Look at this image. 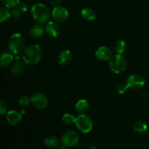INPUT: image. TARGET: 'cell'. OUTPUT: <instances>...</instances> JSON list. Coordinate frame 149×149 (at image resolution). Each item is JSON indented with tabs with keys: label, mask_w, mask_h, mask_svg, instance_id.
Returning a JSON list of instances; mask_svg holds the SVG:
<instances>
[{
	"label": "cell",
	"mask_w": 149,
	"mask_h": 149,
	"mask_svg": "<svg viewBox=\"0 0 149 149\" xmlns=\"http://www.w3.org/2000/svg\"><path fill=\"white\" fill-rule=\"evenodd\" d=\"M43 56V49L40 45L33 44L28 46L22 53V59L24 63L29 65L38 63Z\"/></svg>",
	"instance_id": "cell-1"
},
{
	"label": "cell",
	"mask_w": 149,
	"mask_h": 149,
	"mask_svg": "<svg viewBox=\"0 0 149 149\" xmlns=\"http://www.w3.org/2000/svg\"><path fill=\"white\" fill-rule=\"evenodd\" d=\"M31 15L33 18L38 23H46L47 22L49 21L52 13L50 10L47 5L41 3H37L32 6L31 10Z\"/></svg>",
	"instance_id": "cell-2"
},
{
	"label": "cell",
	"mask_w": 149,
	"mask_h": 149,
	"mask_svg": "<svg viewBox=\"0 0 149 149\" xmlns=\"http://www.w3.org/2000/svg\"><path fill=\"white\" fill-rule=\"evenodd\" d=\"M8 47L10 52L19 54L23 52L25 49V39L20 33H15L10 36L8 43Z\"/></svg>",
	"instance_id": "cell-3"
},
{
	"label": "cell",
	"mask_w": 149,
	"mask_h": 149,
	"mask_svg": "<svg viewBox=\"0 0 149 149\" xmlns=\"http://www.w3.org/2000/svg\"><path fill=\"white\" fill-rule=\"evenodd\" d=\"M109 68L113 73L116 74H121L124 72L126 70L127 66V60L122 55H113L109 60Z\"/></svg>",
	"instance_id": "cell-4"
},
{
	"label": "cell",
	"mask_w": 149,
	"mask_h": 149,
	"mask_svg": "<svg viewBox=\"0 0 149 149\" xmlns=\"http://www.w3.org/2000/svg\"><path fill=\"white\" fill-rule=\"evenodd\" d=\"M75 124L77 129L82 133H88L93 129L92 119L88 115L84 113H81L77 116Z\"/></svg>",
	"instance_id": "cell-5"
},
{
	"label": "cell",
	"mask_w": 149,
	"mask_h": 149,
	"mask_svg": "<svg viewBox=\"0 0 149 149\" xmlns=\"http://www.w3.org/2000/svg\"><path fill=\"white\" fill-rule=\"evenodd\" d=\"M63 144L66 147H74L78 144L79 136L78 133L74 130H68L64 132L61 138Z\"/></svg>",
	"instance_id": "cell-6"
},
{
	"label": "cell",
	"mask_w": 149,
	"mask_h": 149,
	"mask_svg": "<svg viewBox=\"0 0 149 149\" xmlns=\"http://www.w3.org/2000/svg\"><path fill=\"white\" fill-rule=\"evenodd\" d=\"M145 79L140 74H132L127 79V85L128 88L133 90H138L142 88L145 84Z\"/></svg>",
	"instance_id": "cell-7"
},
{
	"label": "cell",
	"mask_w": 149,
	"mask_h": 149,
	"mask_svg": "<svg viewBox=\"0 0 149 149\" xmlns=\"http://www.w3.org/2000/svg\"><path fill=\"white\" fill-rule=\"evenodd\" d=\"M52 16L54 20L58 23H64L69 17V13L65 7L63 6H56L53 8Z\"/></svg>",
	"instance_id": "cell-8"
},
{
	"label": "cell",
	"mask_w": 149,
	"mask_h": 149,
	"mask_svg": "<svg viewBox=\"0 0 149 149\" xmlns=\"http://www.w3.org/2000/svg\"><path fill=\"white\" fill-rule=\"evenodd\" d=\"M31 103L36 109H45L48 106V98L44 93H36L31 97Z\"/></svg>",
	"instance_id": "cell-9"
},
{
	"label": "cell",
	"mask_w": 149,
	"mask_h": 149,
	"mask_svg": "<svg viewBox=\"0 0 149 149\" xmlns=\"http://www.w3.org/2000/svg\"><path fill=\"white\" fill-rule=\"evenodd\" d=\"M95 56L101 61H107L111 58L112 52L109 47L106 46H101L97 48L95 52Z\"/></svg>",
	"instance_id": "cell-10"
},
{
	"label": "cell",
	"mask_w": 149,
	"mask_h": 149,
	"mask_svg": "<svg viewBox=\"0 0 149 149\" xmlns=\"http://www.w3.org/2000/svg\"><path fill=\"white\" fill-rule=\"evenodd\" d=\"M45 29L47 34L52 38L57 37L61 32L58 24L54 21H48L46 23Z\"/></svg>",
	"instance_id": "cell-11"
},
{
	"label": "cell",
	"mask_w": 149,
	"mask_h": 149,
	"mask_svg": "<svg viewBox=\"0 0 149 149\" xmlns=\"http://www.w3.org/2000/svg\"><path fill=\"white\" fill-rule=\"evenodd\" d=\"M6 119L12 126H16L22 121V114L16 111H10L7 112Z\"/></svg>",
	"instance_id": "cell-12"
},
{
	"label": "cell",
	"mask_w": 149,
	"mask_h": 149,
	"mask_svg": "<svg viewBox=\"0 0 149 149\" xmlns=\"http://www.w3.org/2000/svg\"><path fill=\"white\" fill-rule=\"evenodd\" d=\"M72 60V53L68 49L61 51L58 57V62L61 65H67Z\"/></svg>",
	"instance_id": "cell-13"
},
{
	"label": "cell",
	"mask_w": 149,
	"mask_h": 149,
	"mask_svg": "<svg viewBox=\"0 0 149 149\" xmlns=\"http://www.w3.org/2000/svg\"><path fill=\"white\" fill-rule=\"evenodd\" d=\"M45 31V29L43 26L41 25V23H36V24L33 25L31 28L29 33H30L31 36L33 39H39L42 35L44 34Z\"/></svg>",
	"instance_id": "cell-14"
},
{
	"label": "cell",
	"mask_w": 149,
	"mask_h": 149,
	"mask_svg": "<svg viewBox=\"0 0 149 149\" xmlns=\"http://www.w3.org/2000/svg\"><path fill=\"white\" fill-rule=\"evenodd\" d=\"M13 61V55L12 52H4L0 57V65L1 67H7L12 63Z\"/></svg>",
	"instance_id": "cell-15"
},
{
	"label": "cell",
	"mask_w": 149,
	"mask_h": 149,
	"mask_svg": "<svg viewBox=\"0 0 149 149\" xmlns=\"http://www.w3.org/2000/svg\"><path fill=\"white\" fill-rule=\"evenodd\" d=\"M25 71V65L21 61H16L13 65L11 68V73L15 77H18L23 74Z\"/></svg>",
	"instance_id": "cell-16"
},
{
	"label": "cell",
	"mask_w": 149,
	"mask_h": 149,
	"mask_svg": "<svg viewBox=\"0 0 149 149\" xmlns=\"http://www.w3.org/2000/svg\"><path fill=\"white\" fill-rule=\"evenodd\" d=\"M81 14L83 18L87 21H93L96 17V15L94 10L90 7H84V9H82Z\"/></svg>",
	"instance_id": "cell-17"
},
{
	"label": "cell",
	"mask_w": 149,
	"mask_h": 149,
	"mask_svg": "<svg viewBox=\"0 0 149 149\" xmlns=\"http://www.w3.org/2000/svg\"><path fill=\"white\" fill-rule=\"evenodd\" d=\"M89 109V103L87 100H84V99H81L79 100L75 106V109L77 111V112H78L79 113L81 114V113H84L88 110Z\"/></svg>",
	"instance_id": "cell-18"
},
{
	"label": "cell",
	"mask_w": 149,
	"mask_h": 149,
	"mask_svg": "<svg viewBox=\"0 0 149 149\" xmlns=\"http://www.w3.org/2000/svg\"><path fill=\"white\" fill-rule=\"evenodd\" d=\"M45 144L49 148H56L59 145V140L55 135H49L45 139Z\"/></svg>",
	"instance_id": "cell-19"
},
{
	"label": "cell",
	"mask_w": 149,
	"mask_h": 149,
	"mask_svg": "<svg viewBox=\"0 0 149 149\" xmlns=\"http://www.w3.org/2000/svg\"><path fill=\"white\" fill-rule=\"evenodd\" d=\"M12 16V12L9 8L6 7H2L0 8V22L1 23L8 21Z\"/></svg>",
	"instance_id": "cell-20"
},
{
	"label": "cell",
	"mask_w": 149,
	"mask_h": 149,
	"mask_svg": "<svg viewBox=\"0 0 149 149\" xmlns=\"http://www.w3.org/2000/svg\"><path fill=\"white\" fill-rule=\"evenodd\" d=\"M127 49V44L125 41L119 40L115 43L114 50L116 54L119 55H123Z\"/></svg>",
	"instance_id": "cell-21"
},
{
	"label": "cell",
	"mask_w": 149,
	"mask_h": 149,
	"mask_svg": "<svg viewBox=\"0 0 149 149\" xmlns=\"http://www.w3.org/2000/svg\"><path fill=\"white\" fill-rule=\"evenodd\" d=\"M147 129H148V126L146 124L141 121L135 122L134 125V130L138 133H144L146 132Z\"/></svg>",
	"instance_id": "cell-22"
},
{
	"label": "cell",
	"mask_w": 149,
	"mask_h": 149,
	"mask_svg": "<svg viewBox=\"0 0 149 149\" xmlns=\"http://www.w3.org/2000/svg\"><path fill=\"white\" fill-rule=\"evenodd\" d=\"M76 119H77V117H75L74 115L71 114V113H65L62 117L63 122L67 125H71L75 123Z\"/></svg>",
	"instance_id": "cell-23"
},
{
	"label": "cell",
	"mask_w": 149,
	"mask_h": 149,
	"mask_svg": "<svg viewBox=\"0 0 149 149\" xmlns=\"http://www.w3.org/2000/svg\"><path fill=\"white\" fill-rule=\"evenodd\" d=\"M4 7L7 8H15L20 2V0H1Z\"/></svg>",
	"instance_id": "cell-24"
},
{
	"label": "cell",
	"mask_w": 149,
	"mask_h": 149,
	"mask_svg": "<svg viewBox=\"0 0 149 149\" xmlns=\"http://www.w3.org/2000/svg\"><path fill=\"white\" fill-rule=\"evenodd\" d=\"M18 103L20 106H23V107H26L31 103V100L29 96L23 95L18 99Z\"/></svg>",
	"instance_id": "cell-25"
},
{
	"label": "cell",
	"mask_w": 149,
	"mask_h": 149,
	"mask_svg": "<svg viewBox=\"0 0 149 149\" xmlns=\"http://www.w3.org/2000/svg\"><path fill=\"white\" fill-rule=\"evenodd\" d=\"M23 14H24V13H22L17 7H15V8H13V10H12V16H13V18L15 20H17V21L21 20V18L23 17Z\"/></svg>",
	"instance_id": "cell-26"
},
{
	"label": "cell",
	"mask_w": 149,
	"mask_h": 149,
	"mask_svg": "<svg viewBox=\"0 0 149 149\" xmlns=\"http://www.w3.org/2000/svg\"><path fill=\"white\" fill-rule=\"evenodd\" d=\"M7 106L6 103L4 100H1L0 101V113H1V115H4L7 111Z\"/></svg>",
	"instance_id": "cell-27"
},
{
	"label": "cell",
	"mask_w": 149,
	"mask_h": 149,
	"mask_svg": "<svg viewBox=\"0 0 149 149\" xmlns=\"http://www.w3.org/2000/svg\"><path fill=\"white\" fill-rule=\"evenodd\" d=\"M127 89L129 88H128L127 84H120V85H119V87H117V92L119 94H124V93H125V92L127 90Z\"/></svg>",
	"instance_id": "cell-28"
},
{
	"label": "cell",
	"mask_w": 149,
	"mask_h": 149,
	"mask_svg": "<svg viewBox=\"0 0 149 149\" xmlns=\"http://www.w3.org/2000/svg\"><path fill=\"white\" fill-rule=\"evenodd\" d=\"M16 7H17V8H18L23 13H26V11H27L28 10L27 4H26L25 2H20L18 5H17Z\"/></svg>",
	"instance_id": "cell-29"
},
{
	"label": "cell",
	"mask_w": 149,
	"mask_h": 149,
	"mask_svg": "<svg viewBox=\"0 0 149 149\" xmlns=\"http://www.w3.org/2000/svg\"><path fill=\"white\" fill-rule=\"evenodd\" d=\"M48 1H49V4L55 6V7L60 6V4L62 3V0H48Z\"/></svg>",
	"instance_id": "cell-30"
},
{
	"label": "cell",
	"mask_w": 149,
	"mask_h": 149,
	"mask_svg": "<svg viewBox=\"0 0 149 149\" xmlns=\"http://www.w3.org/2000/svg\"><path fill=\"white\" fill-rule=\"evenodd\" d=\"M58 149H66V146L64 145L60 146L58 147Z\"/></svg>",
	"instance_id": "cell-31"
},
{
	"label": "cell",
	"mask_w": 149,
	"mask_h": 149,
	"mask_svg": "<svg viewBox=\"0 0 149 149\" xmlns=\"http://www.w3.org/2000/svg\"><path fill=\"white\" fill-rule=\"evenodd\" d=\"M87 149H97V148H96L95 146H90L89 147V148H87Z\"/></svg>",
	"instance_id": "cell-32"
}]
</instances>
